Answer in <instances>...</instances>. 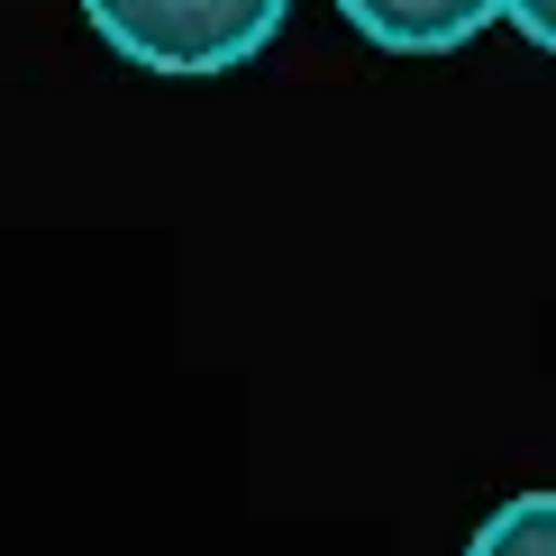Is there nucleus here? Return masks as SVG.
<instances>
[{
    "mask_svg": "<svg viewBox=\"0 0 556 556\" xmlns=\"http://www.w3.org/2000/svg\"><path fill=\"white\" fill-rule=\"evenodd\" d=\"M83 18L101 28L110 55L201 83V74H238L247 55H265L274 28L292 18V0H83Z\"/></svg>",
    "mask_w": 556,
    "mask_h": 556,
    "instance_id": "f257e3e1",
    "label": "nucleus"
},
{
    "mask_svg": "<svg viewBox=\"0 0 556 556\" xmlns=\"http://www.w3.org/2000/svg\"><path fill=\"white\" fill-rule=\"evenodd\" d=\"M338 18L383 55H447V46L493 28L502 0H338Z\"/></svg>",
    "mask_w": 556,
    "mask_h": 556,
    "instance_id": "f03ea898",
    "label": "nucleus"
},
{
    "mask_svg": "<svg viewBox=\"0 0 556 556\" xmlns=\"http://www.w3.org/2000/svg\"><path fill=\"white\" fill-rule=\"evenodd\" d=\"M466 556H556V493H520L475 529Z\"/></svg>",
    "mask_w": 556,
    "mask_h": 556,
    "instance_id": "7ed1b4c3",
    "label": "nucleus"
},
{
    "mask_svg": "<svg viewBox=\"0 0 556 556\" xmlns=\"http://www.w3.org/2000/svg\"><path fill=\"white\" fill-rule=\"evenodd\" d=\"M502 18H511L529 46H547V55H556V0H502Z\"/></svg>",
    "mask_w": 556,
    "mask_h": 556,
    "instance_id": "20e7f679",
    "label": "nucleus"
}]
</instances>
